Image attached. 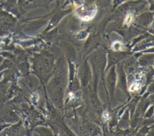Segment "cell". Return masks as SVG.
I'll list each match as a JSON object with an SVG mask.
<instances>
[{"label":"cell","mask_w":154,"mask_h":136,"mask_svg":"<svg viewBox=\"0 0 154 136\" xmlns=\"http://www.w3.org/2000/svg\"><path fill=\"white\" fill-rule=\"evenodd\" d=\"M108 84L109 86V89H111V91L112 90V88L114 86L115 82H116V72L114 70V68H112V69L111 70L109 75H108Z\"/></svg>","instance_id":"1"},{"label":"cell","mask_w":154,"mask_h":136,"mask_svg":"<svg viewBox=\"0 0 154 136\" xmlns=\"http://www.w3.org/2000/svg\"><path fill=\"white\" fill-rule=\"evenodd\" d=\"M149 90L152 93H154V84H152L149 87Z\"/></svg>","instance_id":"4"},{"label":"cell","mask_w":154,"mask_h":136,"mask_svg":"<svg viewBox=\"0 0 154 136\" xmlns=\"http://www.w3.org/2000/svg\"><path fill=\"white\" fill-rule=\"evenodd\" d=\"M131 19H132V16H131V14H129V15H128L127 18H126V23H129V22L131 21Z\"/></svg>","instance_id":"3"},{"label":"cell","mask_w":154,"mask_h":136,"mask_svg":"<svg viewBox=\"0 0 154 136\" xmlns=\"http://www.w3.org/2000/svg\"><path fill=\"white\" fill-rule=\"evenodd\" d=\"M125 1V0H114V5H115V6H116V5H117L118 4H119L122 3V2Z\"/></svg>","instance_id":"2"}]
</instances>
